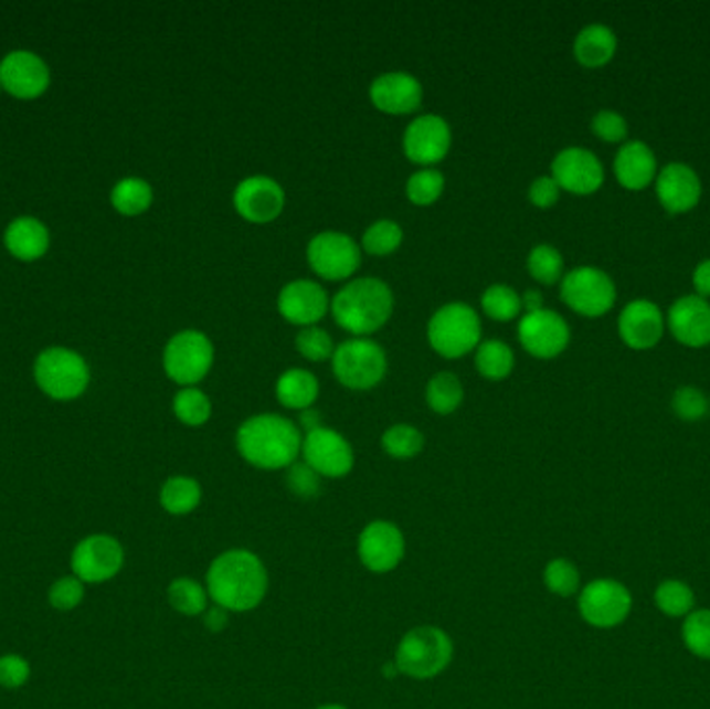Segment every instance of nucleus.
<instances>
[{"label":"nucleus","mask_w":710,"mask_h":709,"mask_svg":"<svg viewBox=\"0 0 710 709\" xmlns=\"http://www.w3.org/2000/svg\"><path fill=\"white\" fill-rule=\"evenodd\" d=\"M268 585V570L261 555L242 548L219 553L206 572L210 600L229 614L256 610L264 602Z\"/></svg>","instance_id":"nucleus-1"},{"label":"nucleus","mask_w":710,"mask_h":709,"mask_svg":"<svg viewBox=\"0 0 710 709\" xmlns=\"http://www.w3.org/2000/svg\"><path fill=\"white\" fill-rule=\"evenodd\" d=\"M301 428L280 414L250 416L235 435L240 456L261 470L289 468L301 456Z\"/></svg>","instance_id":"nucleus-2"},{"label":"nucleus","mask_w":710,"mask_h":709,"mask_svg":"<svg viewBox=\"0 0 710 709\" xmlns=\"http://www.w3.org/2000/svg\"><path fill=\"white\" fill-rule=\"evenodd\" d=\"M393 292L379 277H360L343 285L330 300L335 322L356 337L382 329L393 315Z\"/></svg>","instance_id":"nucleus-3"},{"label":"nucleus","mask_w":710,"mask_h":709,"mask_svg":"<svg viewBox=\"0 0 710 709\" xmlns=\"http://www.w3.org/2000/svg\"><path fill=\"white\" fill-rule=\"evenodd\" d=\"M455 656L449 635L434 624H420L399 641L395 666L414 680H431L445 673Z\"/></svg>","instance_id":"nucleus-4"},{"label":"nucleus","mask_w":710,"mask_h":709,"mask_svg":"<svg viewBox=\"0 0 710 709\" xmlns=\"http://www.w3.org/2000/svg\"><path fill=\"white\" fill-rule=\"evenodd\" d=\"M426 336L436 354L455 360L480 346L483 322L468 304L449 301L431 317Z\"/></svg>","instance_id":"nucleus-5"},{"label":"nucleus","mask_w":710,"mask_h":709,"mask_svg":"<svg viewBox=\"0 0 710 709\" xmlns=\"http://www.w3.org/2000/svg\"><path fill=\"white\" fill-rule=\"evenodd\" d=\"M330 362L337 381L353 391H368L381 385L389 371V360L381 343L370 337H353L339 343Z\"/></svg>","instance_id":"nucleus-6"},{"label":"nucleus","mask_w":710,"mask_h":709,"mask_svg":"<svg viewBox=\"0 0 710 709\" xmlns=\"http://www.w3.org/2000/svg\"><path fill=\"white\" fill-rule=\"evenodd\" d=\"M561 300L582 317H603L617 300L615 282L596 266H577L561 279Z\"/></svg>","instance_id":"nucleus-7"},{"label":"nucleus","mask_w":710,"mask_h":709,"mask_svg":"<svg viewBox=\"0 0 710 709\" xmlns=\"http://www.w3.org/2000/svg\"><path fill=\"white\" fill-rule=\"evenodd\" d=\"M214 346L206 334L188 329L171 337L165 348V371L181 388H193L212 369Z\"/></svg>","instance_id":"nucleus-8"},{"label":"nucleus","mask_w":710,"mask_h":709,"mask_svg":"<svg viewBox=\"0 0 710 709\" xmlns=\"http://www.w3.org/2000/svg\"><path fill=\"white\" fill-rule=\"evenodd\" d=\"M306 256L314 273L327 282H346L362 265V250L353 237L341 231L316 233Z\"/></svg>","instance_id":"nucleus-9"},{"label":"nucleus","mask_w":710,"mask_h":709,"mask_svg":"<svg viewBox=\"0 0 710 709\" xmlns=\"http://www.w3.org/2000/svg\"><path fill=\"white\" fill-rule=\"evenodd\" d=\"M35 381L54 400H75L89 381L86 360L70 350L51 348L35 360Z\"/></svg>","instance_id":"nucleus-10"},{"label":"nucleus","mask_w":710,"mask_h":709,"mask_svg":"<svg viewBox=\"0 0 710 709\" xmlns=\"http://www.w3.org/2000/svg\"><path fill=\"white\" fill-rule=\"evenodd\" d=\"M632 593L629 589L613 579H596L582 586L577 595V610L582 621L594 628H615L624 624L632 612Z\"/></svg>","instance_id":"nucleus-11"},{"label":"nucleus","mask_w":710,"mask_h":709,"mask_svg":"<svg viewBox=\"0 0 710 709\" xmlns=\"http://www.w3.org/2000/svg\"><path fill=\"white\" fill-rule=\"evenodd\" d=\"M301 458L322 479H343L356 464L351 444L339 431L325 425L304 435Z\"/></svg>","instance_id":"nucleus-12"},{"label":"nucleus","mask_w":710,"mask_h":709,"mask_svg":"<svg viewBox=\"0 0 710 709\" xmlns=\"http://www.w3.org/2000/svg\"><path fill=\"white\" fill-rule=\"evenodd\" d=\"M123 546L110 535H92L75 546L71 570L82 583H106L121 572Z\"/></svg>","instance_id":"nucleus-13"},{"label":"nucleus","mask_w":710,"mask_h":709,"mask_svg":"<svg viewBox=\"0 0 710 709\" xmlns=\"http://www.w3.org/2000/svg\"><path fill=\"white\" fill-rule=\"evenodd\" d=\"M358 558L365 570L386 574L405 558V535L391 520H372L358 537Z\"/></svg>","instance_id":"nucleus-14"},{"label":"nucleus","mask_w":710,"mask_h":709,"mask_svg":"<svg viewBox=\"0 0 710 709\" xmlns=\"http://www.w3.org/2000/svg\"><path fill=\"white\" fill-rule=\"evenodd\" d=\"M518 337L523 350L534 358L549 360L554 356L563 354L570 346L572 331L568 320L559 313L542 308L537 313L523 315L518 325Z\"/></svg>","instance_id":"nucleus-15"},{"label":"nucleus","mask_w":710,"mask_h":709,"mask_svg":"<svg viewBox=\"0 0 710 709\" xmlns=\"http://www.w3.org/2000/svg\"><path fill=\"white\" fill-rule=\"evenodd\" d=\"M557 186L577 195L594 194L605 181V167L601 159L582 146L563 148L551 165Z\"/></svg>","instance_id":"nucleus-16"},{"label":"nucleus","mask_w":710,"mask_h":709,"mask_svg":"<svg viewBox=\"0 0 710 709\" xmlns=\"http://www.w3.org/2000/svg\"><path fill=\"white\" fill-rule=\"evenodd\" d=\"M233 207L247 223H273L285 209V190L277 179L252 176L237 183L233 192Z\"/></svg>","instance_id":"nucleus-17"},{"label":"nucleus","mask_w":710,"mask_h":709,"mask_svg":"<svg viewBox=\"0 0 710 709\" xmlns=\"http://www.w3.org/2000/svg\"><path fill=\"white\" fill-rule=\"evenodd\" d=\"M449 148L451 127L438 115H420L403 134L405 157L422 167L441 162L449 155Z\"/></svg>","instance_id":"nucleus-18"},{"label":"nucleus","mask_w":710,"mask_h":709,"mask_svg":"<svg viewBox=\"0 0 710 709\" xmlns=\"http://www.w3.org/2000/svg\"><path fill=\"white\" fill-rule=\"evenodd\" d=\"M278 315L297 327H314L330 308L329 294L312 279H295L278 292Z\"/></svg>","instance_id":"nucleus-19"},{"label":"nucleus","mask_w":710,"mask_h":709,"mask_svg":"<svg viewBox=\"0 0 710 709\" xmlns=\"http://www.w3.org/2000/svg\"><path fill=\"white\" fill-rule=\"evenodd\" d=\"M51 82L49 67L40 56L18 51L0 63V86L21 100H32L44 94Z\"/></svg>","instance_id":"nucleus-20"},{"label":"nucleus","mask_w":710,"mask_h":709,"mask_svg":"<svg viewBox=\"0 0 710 709\" xmlns=\"http://www.w3.org/2000/svg\"><path fill=\"white\" fill-rule=\"evenodd\" d=\"M655 186L660 207L671 214L692 211L702 195L700 178L686 162H669L667 167H663V171L657 173Z\"/></svg>","instance_id":"nucleus-21"},{"label":"nucleus","mask_w":710,"mask_h":709,"mask_svg":"<svg viewBox=\"0 0 710 709\" xmlns=\"http://www.w3.org/2000/svg\"><path fill=\"white\" fill-rule=\"evenodd\" d=\"M422 84L410 73H382L370 86L372 105L386 115H412L422 107Z\"/></svg>","instance_id":"nucleus-22"},{"label":"nucleus","mask_w":710,"mask_h":709,"mask_svg":"<svg viewBox=\"0 0 710 709\" xmlns=\"http://www.w3.org/2000/svg\"><path fill=\"white\" fill-rule=\"evenodd\" d=\"M667 325L679 343L688 348H702L710 343V304L709 300L690 294L677 298L669 313Z\"/></svg>","instance_id":"nucleus-23"},{"label":"nucleus","mask_w":710,"mask_h":709,"mask_svg":"<svg viewBox=\"0 0 710 709\" xmlns=\"http://www.w3.org/2000/svg\"><path fill=\"white\" fill-rule=\"evenodd\" d=\"M619 336L634 350L655 348L665 334V317L655 301H629L619 315Z\"/></svg>","instance_id":"nucleus-24"},{"label":"nucleus","mask_w":710,"mask_h":709,"mask_svg":"<svg viewBox=\"0 0 710 709\" xmlns=\"http://www.w3.org/2000/svg\"><path fill=\"white\" fill-rule=\"evenodd\" d=\"M615 178L627 190H644L657 179V157L648 144L634 140L619 148L615 157Z\"/></svg>","instance_id":"nucleus-25"},{"label":"nucleus","mask_w":710,"mask_h":709,"mask_svg":"<svg viewBox=\"0 0 710 709\" xmlns=\"http://www.w3.org/2000/svg\"><path fill=\"white\" fill-rule=\"evenodd\" d=\"M617 51L615 32L603 23H590L573 40V54L580 65L596 70L606 65Z\"/></svg>","instance_id":"nucleus-26"},{"label":"nucleus","mask_w":710,"mask_h":709,"mask_svg":"<svg viewBox=\"0 0 710 709\" xmlns=\"http://www.w3.org/2000/svg\"><path fill=\"white\" fill-rule=\"evenodd\" d=\"M4 244L21 261H35L49 250V231L32 216H23L9 225Z\"/></svg>","instance_id":"nucleus-27"},{"label":"nucleus","mask_w":710,"mask_h":709,"mask_svg":"<svg viewBox=\"0 0 710 709\" xmlns=\"http://www.w3.org/2000/svg\"><path fill=\"white\" fill-rule=\"evenodd\" d=\"M275 393L280 406L301 412V410L312 409L314 402L318 400L320 385L310 371L289 369L278 377Z\"/></svg>","instance_id":"nucleus-28"},{"label":"nucleus","mask_w":710,"mask_h":709,"mask_svg":"<svg viewBox=\"0 0 710 709\" xmlns=\"http://www.w3.org/2000/svg\"><path fill=\"white\" fill-rule=\"evenodd\" d=\"M202 504V485L191 477L177 475L165 480L160 489V506L173 516H188Z\"/></svg>","instance_id":"nucleus-29"},{"label":"nucleus","mask_w":710,"mask_h":709,"mask_svg":"<svg viewBox=\"0 0 710 709\" xmlns=\"http://www.w3.org/2000/svg\"><path fill=\"white\" fill-rule=\"evenodd\" d=\"M474 364H476V371L488 381H502L513 371L516 356L501 339H488L476 348Z\"/></svg>","instance_id":"nucleus-30"},{"label":"nucleus","mask_w":710,"mask_h":709,"mask_svg":"<svg viewBox=\"0 0 710 709\" xmlns=\"http://www.w3.org/2000/svg\"><path fill=\"white\" fill-rule=\"evenodd\" d=\"M464 402V385L457 374L443 371L434 374L426 385V404L434 414L447 416L462 406Z\"/></svg>","instance_id":"nucleus-31"},{"label":"nucleus","mask_w":710,"mask_h":709,"mask_svg":"<svg viewBox=\"0 0 710 709\" xmlns=\"http://www.w3.org/2000/svg\"><path fill=\"white\" fill-rule=\"evenodd\" d=\"M167 597L174 612L183 616H202L209 610L210 595L206 586L190 576H179L167 589Z\"/></svg>","instance_id":"nucleus-32"},{"label":"nucleus","mask_w":710,"mask_h":709,"mask_svg":"<svg viewBox=\"0 0 710 709\" xmlns=\"http://www.w3.org/2000/svg\"><path fill=\"white\" fill-rule=\"evenodd\" d=\"M655 605L660 614L669 618H686L696 610V597H693L692 586L677 579L663 581L655 589Z\"/></svg>","instance_id":"nucleus-33"},{"label":"nucleus","mask_w":710,"mask_h":709,"mask_svg":"<svg viewBox=\"0 0 710 709\" xmlns=\"http://www.w3.org/2000/svg\"><path fill=\"white\" fill-rule=\"evenodd\" d=\"M424 444H426L424 433L416 426L405 425V423L389 426L381 437L384 454L395 458V461H412V458H416L417 454H422Z\"/></svg>","instance_id":"nucleus-34"},{"label":"nucleus","mask_w":710,"mask_h":709,"mask_svg":"<svg viewBox=\"0 0 710 709\" xmlns=\"http://www.w3.org/2000/svg\"><path fill=\"white\" fill-rule=\"evenodd\" d=\"M110 198L119 213L136 216L150 209L152 188L144 179L127 178L115 186Z\"/></svg>","instance_id":"nucleus-35"},{"label":"nucleus","mask_w":710,"mask_h":709,"mask_svg":"<svg viewBox=\"0 0 710 709\" xmlns=\"http://www.w3.org/2000/svg\"><path fill=\"white\" fill-rule=\"evenodd\" d=\"M483 310L486 317L499 322H509L518 319L521 313V296L509 285H490L483 294Z\"/></svg>","instance_id":"nucleus-36"},{"label":"nucleus","mask_w":710,"mask_h":709,"mask_svg":"<svg viewBox=\"0 0 710 709\" xmlns=\"http://www.w3.org/2000/svg\"><path fill=\"white\" fill-rule=\"evenodd\" d=\"M544 586L557 597H573L582 591V574L572 560L554 558L542 572Z\"/></svg>","instance_id":"nucleus-37"},{"label":"nucleus","mask_w":710,"mask_h":709,"mask_svg":"<svg viewBox=\"0 0 710 709\" xmlns=\"http://www.w3.org/2000/svg\"><path fill=\"white\" fill-rule=\"evenodd\" d=\"M563 256L551 244H538L528 254V273L542 285L559 284L563 279Z\"/></svg>","instance_id":"nucleus-38"},{"label":"nucleus","mask_w":710,"mask_h":709,"mask_svg":"<svg viewBox=\"0 0 710 709\" xmlns=\"http://www.w3.org/2000/svg\"><path fill=\"white\" fill-rule=\"evenodd\" d=\"M174 416L188 426L206 425L212 416L209 395L198 388H183L174 395Z\"/></svg>","instance_id":"nucleus-39"},{"label":"nucleus","mask_w":710,"mask_h":709,"mask_svg":"<svg viewBox=\"0 0 710 709\" xmlns=\"http://www.w3.org/2000/svg\"><path fill=\"white\" fill-rule=\"evenodd\" d=\"M403 244V230L391 219H381L372 223L362 235V248L372 256H389L398 252Z\"/></svg>","instance_id":"nucleus-40"},{"label":"nucleus","mask_w":710,"mask_h":709,"mask_svg":"<svg viewBox=\"0 0 710 709\" xmlns=\"http://www.w3.org/2000/svg\"><path fill=\"white\" fill-rule=\"evenodd\" d=\"M683 645L692 656L710 659V610H693L681 624Z\"/></svg>","instance_id":"nucleus-41"},{"label":"nucleus","mask_w":710,"mask_h":709,"mask_svg":"<svg viewBox=\"0 0 710 709\" xmlns=\"http://www.w3.org/2000/svg\"><path fill=\"white\" fill-rule=\"evenodd\" d=\"M445 190V178L436 169H420L405 183V194L416 207H431Z\"/></svg>","instance_id":"nucleus-42"},{"label":"nucleus","mask_w":710,"mask_h":709,"mask_svg":"<svg viewBox=\"0 0 710 709\" xmlns=\"http://www.w3.org/2000/svg\"><path fill=\"white\" fill-rule=\"evenodd\" d=\"M295 348L299 356H304L310 362H322L335 354V341L332 337L320 329V327H304L295 337Z\"/></svg>","instance_id":"nucleus-43"},{"label":"nucleus","mask_w":710,"mask_h":709,"mask_svg":"<svg viewBox=\"0 0 710 709\" xmlns=\"http://www.w3.org/2000/svg\"><path fill=\"white\" fill-rule=\"evenodd\" d=\"M671 409L681 421H702L709 412V398L702 391L686 385L674 393Z\"/></svg>","instance_id":"nucleus-44"},{"label":"nucleus","mask_w":710,"mask_h":709,"mask_svg":"<svg viewBox=\"0 0 710 709\" xmlns=\"http://www.w3.org/2000/svg\"><path fill=\"white\" fill-rule=\"evenodd\" d=\"M287 487L292 494L304 499H312L320 494L322 477L316 475L306 462H295L287 468Z\"/></svg>","instance_id":"nucleus-45"},{"label":"nucleus","mask_w":710,"mask_h":709,"mask_svg":"<svg viewBox=\"0 0 710 709\" xmlns=\"http://www.w3.org/2000/svg\"><path fill=\"white\" fill-rule=\"evenodd\" d=\"M49 600L54 610L71 612L84 600V583L77 576H63L51 586Z\"/></svg>","instance_id":"nucleus-46"},{"label":"nucleus","mask_w":710,"mask_h":709,"mask_svg":"<svg viewBox=\"0 0 710 709\" xmlns=\"http://www.w3.org/2000/svg\"><path fill=\"white\" fill-rule=\"evenodd\" d=\"M592 131L605 142H622L627 136V121L617 110H598L592 117Z\"/></svg>","instance_id":"nucleus-47"},{"label":"nucleus","mask_w":710,"mask_h":709,"mask_svg":"<svg viewBox=\"0 0 710 709\" xmlns=\"http://www.w3.org/2000/svg\"><path fill=\"white\" fill-rule=\"evenodd\" d=\"M30 680V664L21 656L0 657V687L4 689H19Z\"/></svg>","instance_id":"nucleus-48"},{"label":"nucleus","mask_w":710,"mask_h":709,"mask_svg":"<svg viewBox=\"0 0 710 709\" xmlns=\"http://www.w3.org/2000/svg\"><path fill=\"white\" fill-rule=\"evenodd\" d=\"M559 194H561V188L557 186V181L551 176L534 179L530 190H528L530 202L538 209H551V207H554L557 200H559Z\"/></svg>","instance_id":"nucleus-49"},{"label":"nucleus","mask_w":710,"mask_h":709,"mask_svg":"<svg viewBox=\"0 0 710 709\" xmlns=\"http://www.w3.org/2000/svg\"><path fill=\"white\" fill-rule=\"evenodd\" d=\"M693 287H696V296L700 298H710V258L702 261L700 265L696 266L693 271Z\"/></svg>","instance_id":"nucleus-50"},{"label":"nucleus","mask_w":710,"mask_h":709,"mask_svg":"<svg viewBox=\"0 0 710 709\" xmlns=\"http://www.w3.org/2000/svg\"><path fill=\"white\" fill-rule=\"evenodd\" d=\"M202 616H204V626L212 633L225 631L226 624H229V612L219 605H209V610Z\"/></svg>","instance_id":"nucleus-51"},{"label":"nucleus","mask_w":710,"mask_h":709,"mask_svg":"<svg viewBox=\"0 0 710 709\" xmlns=\"http://www.w3.org/2000/svg\"><path fill=\"white\" fill-rule=\"evenodd\" d=\"M521 308L528 313H537V310H542V294L538 289H528L523 296H521Z\"/></svg>","instance_id":"nucleus-52"},{"label":"nucleus","mask_w":710,"mask_h":709,"mask_svg":"<svg viewBox=\"0 0 710 709\" xmlns=\"http://www.w3.org/2000/svg\"><path fill=\"white\" fill-rule=\"evenodd\" d=\"M299 426H301L306 433L320 428V426H322L320 412H316L314 409L301 410V414H299Z\"/></svg>","instance_id":"nucleus-53"},{"label":"nucleus","mask_w":710,"mask_h":709,"mask_svg":"<svg viewBox=\"0 0 710 709\" xmlns=\"http://www.w3.org/2000/svg\"><path fill=\"white\" fill-rule=\"evenodd\" d=\"M316 709H349L346 708V706H339V703H327V706H320V708Z\"/></svg>","instance_id":"nucleus-54"}]
</instances>
